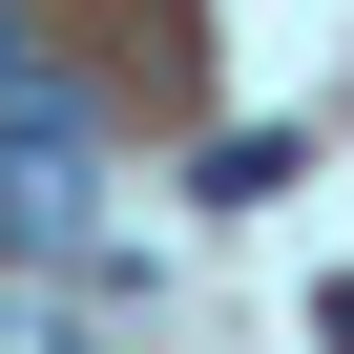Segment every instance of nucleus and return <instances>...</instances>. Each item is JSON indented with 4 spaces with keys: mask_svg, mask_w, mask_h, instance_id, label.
Segmentation results:
<instances>
[{
    "mask_svg": "<svg viewBox=\"0 0 354 354\" xmlns=\"http://www.w3.org/2000/svg\"><path fill=\"white\" fill-rule=\"evenodd\" d=\"M0 354H63V333H42V313H0Z\"/></svg>",
    "mask_w": 354,
    "mask_h": 354,
    "instance_id": "obj_1",
    "label": "nucleus"
},
{
    "mask_svg": "<svg viewBox=\"0 0 354 354\" xmlns=\"http://www.w3.org/2000/svg\"><path fill=\"white\" fill-rule=\"evenodd\" d=\"M333 354H354V292H333Z\"/></svg>",
    "mask_w": 354,
    "mask_h": 354,
    "instance_id": "obj_2",
    "label": "nucleus"
}]
</instances>
